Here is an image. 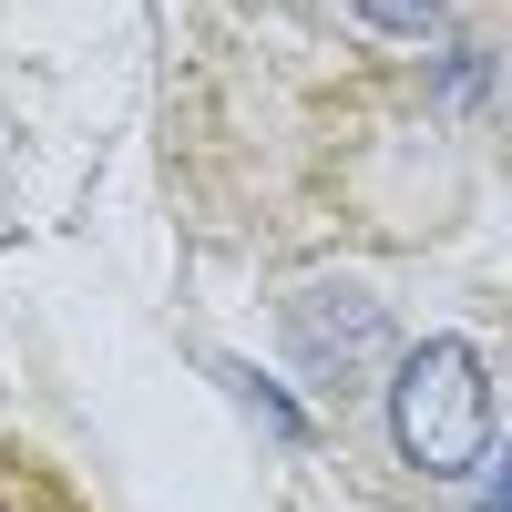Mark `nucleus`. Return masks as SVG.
<instances>
[{"instance_id":"1","label":"nucleus","mask_w":512,"mask_h":512,"mask_svg":"<svg viewBox=\"0 0 512 512\" xmlns=\"http://www.w3.org/2000/svg\"><path fill=\"white\" fill-rule=\"evenodd\" d=\"M390 431L410 451V472H431V482H461L492 451V379H482L472 338H420V349L400 359V379H390Z\"/></svg>"},{"instance_id":"2","label":"nucleus","mask_w":512,"mask_h":512,"mask_svg":"<svg viewBox=\"0 0 512 512\" xmlns=\"http://www.w3.org/2000/svg\"><path fill=\"white\" fill-rule=\"evenodd\" d=\"M0 512H93L31 441H0Z\"/></svg>"},{"instance_id":"3","label":"nucleus","mask_w":512,"mask_h":512,"mask_svg":"<svg viewBox=\"0 0 512 512\" xmlns=\"http://www.w3.org/2000/svg\"><path fill=\"white\" fill-rule=\"evenodd\" d=\"M359 11H369L379 31H431V21H441V0H359Z\"/></svg>"},{"instance_id":"4","label":"nucleus","mask_w":512,"mask_h":512,"mask_svg":"<svg viewBox=\"0 0 512 512\" xmlns=\"http://www.w3.org/2000/svg\"><path fill=\"white\" fill-rule=\"evenodd\" d=\"M492 512H512V451H502V482H492Z\"/></svg>"}]
</instances>
